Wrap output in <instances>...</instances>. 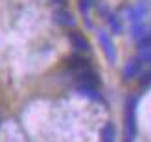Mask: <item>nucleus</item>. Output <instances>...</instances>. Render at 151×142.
Masks as SVG:
<instances>
[{
    "instance_id": "obj_1",
    "label": "nucleus",
    "mask_w": 151,
    "mask_h": 142,
    "mask_svg": "<svg viewBox=\"0 0 151 142\" xmlns=\"http://www.w3.org/2000/svg\"><path fill=\"white\" fill-rule=\"evenodd\" d=\"M137 105L138 96H129L125 103V142H134L137 138Z\"/></svg>"
},
{
    "instance_id": "obj_2",
    "label": "nucleus",
    "mask_w": 151,
    "mask_h": 142,
    "mask_svg": "<svg viewBox=\"0 0 151 142\" xmlns=\"http://www.w3.org/2000/svg\"><path fill=\"white\" fill-rule=\"evenodd\" d=\"M98 41H100L101 48H103V54L107 57V61L112 65L116 61V48H114V43H112L111 35L105 32V30H98Z\"/></svg>"
},
{
    "instance_id": "obj_3",
    "label": "nucleus",
    "mask_w": 151,
    "mask_h": 142,
    "mask_svg": "<svg viewBox=\"0 0 151 142\" xmlns=\"http://www.w3.org/2000/svg\"><path fill=\"white\" fill-rule=\"evenodd\" d=\"M142 65H144V61H142L140 57H134V59H131L129 63H127L125 66H124V72H122V76H124V79H133V78H137V76H140L142 74Z\"/></svg>"
},
{
    "instance_id": "obj_4",
    "label": "nucleus",
    "mask_w": 151,
    "mask_h": 142,
    "mask_svg": "<svg viewBox=\"0 0 151 142\" xmlns=\"http://www.w3.org/2000/svg\"><path fill=\"white\" fill-rule=\"evenodd\" d=\"M68 41L72 44V48H76L78 52H88L90 50V44L87 41V37L79 33V32H70L68 33Z\"/></svg>"
},
{
    "instance_id": "obj_5",
    "label": "nucleus",
    "mask_w": 151,
    "mask_h": 142,
    "mask_svg": "<svg viewBox=\"0 0 151 142\" xmlns=\"http://www.w3.org/2000/svg\"><path fill=\"white\" fill-rule=\"evenodd\" d=\"M54 19L59 26H65V28H72L76 24V19H74V15L70 11H66V9H55L54 11Z\"/></svg>"
},
{
    "instance_id": "obj_6",
    "label": "nucleus",
    "mask_w": 151,
    "mask_h": 142,
    "mask_svg": "<svg viewBox=\"0 0 151 142\" xmlns=\"http://www.w3.org/2000/svg\"><path fill=\"white\" fill-rule=\"evenodd\" d=\"M78 83L79 85H90V87H98L100 85V79H98V74L94 70H81L78 72Z\"/></svg>"
},
{
    "instance_id": "obj_7",
    "label": "nucleus",
    "mask_w": 151,
    "mask_h": 142,
    "mask_svg": "<svg viewBox=\"0 0 151 142\" xmlns=\"http://www.w3.org/2000/svg\"><path fill=\"white\" fill-rule=\"evenodd\" d=\"M146 11H147V6L146 4H137L133 7H127V13H129V20L131 24H134V22H142V19L146 17Z\"/></svg>"
},
{
    "instance_id": "obj_8",
    "label": "nucleus",
    "mask_w": 151,
    "mask_h": 142,
    "mask_svg": "<svg viewBox=\"0 0 151 142\" xmlns=\"http://www.w3.org/2000/svg\"><path fill=\"white\" fill-rule=\"evenodd\" d=\"M107 17V24H109V28H111V32L112 33H116V35H120L124 32V24H122V19L118 17V15H114V13H107L105 15Z\"/></svg>"
},
{
    "instance_id": "obj_9",
    "label": "nucleus",
    "mask_w": 151,
    "mask_h": 142,
    "mask_svg": "<svg viewBox=\"0 0 151 142\" xmlns=\"http://www.w3.org/2000/svg\"><path fill=\"white\" fill-rule=\"evenodd\" d=\"M68 66H70V68H74L76 72H81V70L90 68L88 61H87L85 57H81V56H72V57H68Z\"/></svg>"
},
{
    "instance_id": "obj_10",
    "label": "nucleus",
    "mask_w": 151,
    "mask_h": 142,
    "mask_svg": "<svg viewBox=\"0 0 151 142\" xmlns=\"http://www.w3.org/2000/svg\"><path fill=\"white\" fill-rule=\"evenodd\" d=\"M78 92L81 96H87L90 100H101V94L98 91V87H90V85H78Z\"/></svg>"
},
{
    "instance_id": "obj_11",
    "label": "nucleus",
    "mask_w": 151,
    "mask_h": 142,
    "mask_svg": "<svg viewBox=\"0 0 151 142\" xmlns=\"http://www.w3.org/2000/svg\"><path fill=\"white\" fill-rule=\"evenodd\" d=\"M116 137V128L112 122H107L101 129V142H114Z\"/></svg>"
},
{
    "instance_id": "obj_12",
    "label": "nucleus",
    "mask_w": 151,
    "mask_h": 142,
    "mask_svg": "<svg viewBox=\"0 0 151 142\" xmlns=\"http://www.w3.org/2000/svg\"><path fill=\"white\" fill-rule=\"evenodd\" d=\"M131 35H133V39H140L142 35H146V28L142 22H134V24H131Z\"/></svg>"
},
{
    "instance_id": "obj_13",
    "label": "nucleus",
    "mask_w": 151,
    "mask_h": 142,
    "mask_svg": "<svg viewBox=\"0 0 151 142\" xmlns=\"http://www.w3.org/2000/svg\"><path fill=\"white\" fill-rule=\"evenodd\" d=\"M140 83H142V87H149V85H151V70L142 74V78H140Z\"/></svg>"
},
{
    "instance_id": "obj_14",
    "label": "nucleus",
    "mask_w": 151,
    "mask_h": 142,
    "mask_svg": "<svg viewBox=\"0 0 151 142\" xmlns=\"http://www.w3.org/2000/svg\"><path fill=\"white\" fill-rule=\"evenodd\" d=\"M54 4H59V6H63V4H66V0H52Z\"/></svg>"
},
{
    "instance_id": "obj_15",
    "label": "nucleus",
    "mask_w": 151,
    "mask_h": 142,
    "mask_svg": "<svg viewBox=\"0 0 151 142\" xmlns=\"http://www.w3.org/2000/svg\"><path fill=\"white\" fill-rule=\"evenodd\" d=\"M85 2H88L90 6H94V4H96V0H85Z\"/></svg>"
}]
</instances>
